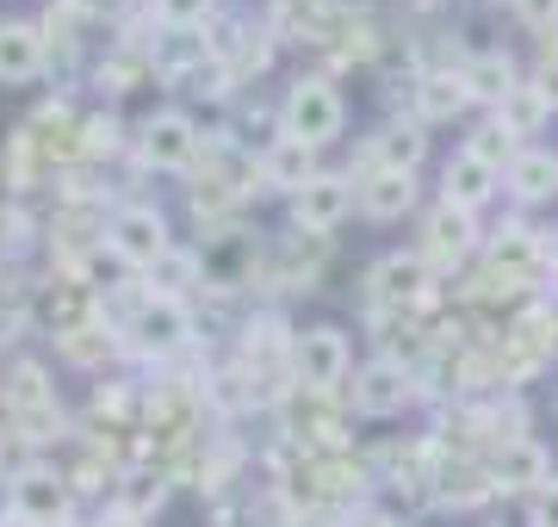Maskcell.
I'll return each mask as SVG.
<instances>
[{"instance_id":"21","label":"cell","mask_w":558,"mask_h":527,"mask_svg":"<svg viewBox=\"0 0 558 527\" xmlns=\"http://www.w3.org/2000/svg\"><path fill=\"white\" fill-rule=\"evenodd\" d=\"M490 119H497L509 137H539V131L553 124V100H546V87H539L534 75H521V82L490 106Z\"/></svg>"},{"instance_id":"24","label":"cell","mask_w":558,"mask_h":527,"mask_svg":"<svg viewBox=\"0 0 558 527\" xmlns=\"http://www.w3.org/2000/svg\"><path fill=\"white\" fill-rule=\"evenodd\" d=\"M149 285H156L161 298H186V292H205V255L199 248H168V255H161L156 267H149Z\"/></svg>"},{"instance_id":"15","label":"cell","mask_w":558,"mask_h":527,"mask_svg":"<svg viewBox=\"0 0 558 527\" xmlns=\"http://www.w3.org/2000/svg\"><path fill=\"white\" fill-rule=\"evenodd\" d=\"M502 186H509V199L515 205H553L558 199V149L527 143L515 162L502 168Z\"/></svg>"},{"instance_id":"6","label":"cell","mask_w":558,"mask_h":527,"mask_svg":"<svg viewBox=\"0 0 558 527\" xmlns=\"http://www.w3.org/2000/svg\"><path fill=\"white\" fill-rule=\"evenodd\" d=\"M106 248H112V261L124 267V273H149V267L174 248V236H168V218H161L156 205H119L112 218H106Z\"/></svg>"},{"instance_id":"14","label":"cell","mask_w":558,"mask_h":527,"mask_svg":"<svg viewBox=\"0 0 558 527\" xmlns=\"http://www.w3.org/2000/svg\"><path fill=\"white\" fill-rule=\"evenodd\" d=\"M497 193H502V174L490 162H478V156L453 149V156L440 162V199L459 205V211H484Z\"/></svg>"},{"instance_id":"22","label":"cell","mask_w":558,"mask_h":527,"mask_svg":"<svg viewBox=\"0 0 558 527\" xmlns=\"http://www.w3.org/2000/svg\"><path fill=\"white\" fill-rule=\"evenodd\" d=\"M459 75H465V87H472V100H484V106H497L509 87L521 82V69H515V57L509 50H465V62H459Z\"/></svg>"},{"instance_id":"28","label":"cell","mask_w":558,"mask_h":527,"mask_svg":"<svg viewBox=\"0 0 558 527\" xmlns=\"http://www.w3.org/2000/svg\"><path fill=\"white\" fill-rule=\"evenodd\" d=\"M156 25H205L218 13V0H149Z\"/></svg>"},{"instance_id":"8","label":"cell","mask_w":558,"mask_h":527,"mask_svg":"<svg viewBox=\"0 0 558 527\" xmlns=\"http://www.w3.org/2000/svg\"><path fill=\"white\" fill-rule=\"evenodd\" d=\"M472 248H478V223H472V211H459V205L440 199L435 211L422 218V243H416V255H422L428 267H435V280H447L453 267L472 261Z\"/></svg>"},{"instance_id":"30","label":"cell","mask_w":558,"mask_h":527,"mask_svg":"<svg viewBox=\"0 0 558 527\" xmlns=\"http://www.w3.org/2000/svg\"><path fill=\"white\" fill-rule=\"evenodd\" d=\"M527 527H558V478L539 497H527Z\"/></svg>"},{"instance_id":"35","label":"cell","mask_w":558,"mask_h":527,"mask_svg":"<svg viewBox=\"0 0 558 527\" xmlns=\"http://www.w3.org/2000/svg\"><path fill=\"white\" fill-rule=\"evenodd\" d=\"M553 428H558V391H553Z\"/></svg>"},{"instance_id":"20","label":"cell","mask_w":558,"mask_h":527,"mask_svg":"<svg viewBox=\"0 0 558 527\" xmlns=\"http://www.w3.org/2000/svg\"><path fill=\"white\" fill-rule=\"evenodd\" d=\"M416 199H422L416 174H398V168H379V174H366V181H360V211H366L373 223L410 218V211H416Z\"/></svg>"},{"instance_id":"33","label":"cell","mask_w":558,"mask_h":527,"mask_svg":"<svg viewBox=\"0 0 558 527\" xmlns=\"http://www.w3.org/2000/svg\"><path fill=\"white\" fill-rule=\"evenodd\" d=\"M534 82L546 87V100H553V112H558V62H546V69H534Z\"/></svg>"},{"instance_id":"4","label":"cell","mask_w":558,"mask_h":527,"mask_svg":"<svg viewBox=\"0 0 558 527\" xmlns=\"http://www.w3.org/2000/svg\"><path fill=\"white\" fill-rule=\"evenodd\" d=\"M292 372L299 391H348L354 379V342L341 323H304L292 342Z\"/></svg>"},{"instance_id":"17","label":"cell","mask_w":558,"mask_h":527,"mask_svg":"<svg viewBox=\"0 0 558 527\" xmlns=\"http://www.w3.org/2000/svg\"><path fill=\"white\" fill-rule=\"evenodd\" d=\"M260 174H267V186L274 193H304V186L317 181L323 168H317V149L311 143H299V137H267V149H260Z\"/></svg>"},{"instance_id":"16","label":"cell","mask_w":558,"mask_h":527,"mask_svg":"<svg viewBox=\"0 0 558 527\" xmlns=\"http://www.w3.org/2000/svg\"><path fill=\"white\" fill-rule=\"evenodd\" d=\"M119 329L106 323V317H94V310H87V317H75V323H62L57 329V354L69 366H81V372H94V366H106L112 360V354H119Z\"/></svg>"},{"instance_id":"11","label":"cell","mask_w":558,"mask_h":527,"mask_svg":"<svg viewBox=\"0 0 558 527\" xmlns=\"http://www.w3.org/2000/svg\"><path fill=\"white\" fill-rule=\"evenodd\" d=\"M490 478H497V497H539L553 485V453L539 434H521L490 453Z\"/></svg>"},{"instance_id":"31","label":"cell","mask_w":558,"mask_h":527,"mask_svg":"<svg viewBox=\"0 0 558 527\" xmlns=\"http://www.w3.org/2000/svg\"><path fill=\"white\" fill-rule=\"evenodd\" d=\"M341 527H403V522L391 515V508L366 503V508H348V515H341Z\"/></svg>"},{"instance_id":"29","label":"cell","mask_w":558,"mask_h":527,"mask_svg":"<svg viewBox=\"0 0 558 527\" xmlns=\"http://www.w3.org/2000/svg\"><path fill=\"white\" fill-rule=\"evenodd\" d=\"M32 230H38V223H32V211H25V205H7V211H0V243H7V248L38 243Z\"/></svg>"},{"instance_id":"3","label":"cell","mask_w":558,"mask_h":527,"mask_svg":"<svg viewBox=\"0 0 558 527\" xmlns=\"http://www.w3.org/2000/svg\"><path fill=\"white\" fill-rule=\"evenodd\" d=\"M416 397H428V391H422V372L385 360V354L354 366V379H348V409L366 416V422H391V416H403Z\"/></svg>"},{"instance_id":"26","label":"cell","mask_w":558,"mask_h":527,"mask_svg":"<svg viewBox=\"0 0 558 527\" xmlns=\"http://www.w3.org/2000/svg\"><path fill=\"white\" fill-rule=\"evenodd\" d=\"M124 143H131V137H124L119 112H81V162H87V168H106Z\"/></svg>"},{"instance_id":"1","label":"cell","mask_w":558,"mask_h":527,"mask_svg":"<svg viewBox=\"0 0 558 527\" xmlns=\"http://www.w3.org/2000/svg\"><path fill=\"white\" fill-rule=\"evenodd\" d=\"M0 416L20 434L25 446H50L62 434V404L50 385V366L44 360H13L7 366V391H0Z\"/></svg>"},{"instance_id":"27","label":"cell","mask_w":558,"mask_h":527,"mask_svg":"<svg viewBox=\"0 0 558 527\" xmlns=\"http://www.w3.org/2000/svg\"><path fill=\"white\" fill-rule=\"evenodd\" d=\"M459 149H465V156H478V162H490V168L502 174V168L515 162V156L527 149V143H521V137H509V131H502L497 119H478V124H472V137L459 143Z\"/></svg>"},{"instance_id":"10","label":"cell","mask_w":558,"mask_h":527,"mask_svg":"<svg viewBox=\"0 0 558 527\" xmlns=\"http://www.w3.org/2000/svg\"><path fill=\"white\" fill-rule=\"evenodd\" d=\"M69 503H75V490H69V471L57 466H32L7 478V508H20L38 527H69Z\"/></svg>"},{"instance_id":"2","label":"cell","mask_w":558,"mask_h":527,"mask_svg":"<svg viewBox=\"0 0 558 527\" xmlns=\"http://www.w3.org/2000/svg\"><path fill=\"white\" fill-rule=\"evenodd\" d=\"M348 131V100L329 75H299L279 100V137H299L311 149H329V143Z\"/></svg>"},{"instance_id":"25","label":"cell","mask_w":558,"mask_h":527,"mask_svg":"<svg viewBox=\"0 0 558 527\" xmlns=\"http://www.w3.org/2000/svg\"><path fill=\"white\" fill-rule=\"evenodd\" d=\"M168 485H174V478H168L161 466H137V471H124V485L112 490V503L131 508L137 522H156V508L168 503Z\"/></svg>"},{"instance_id":"5","label":"cell","mask_w":558,"mask_h":527,"mask_svg":"<svg viewBox=\"0 0 558 527\" xmlns=\"http://www.w3.org/2000/svg\"><path fill=\"white\" fill-rule=\"evenodd\" d=\"M199 143H205V124L180 106H156L143 112L137 131H131V149H137L143 168H193L199 162Z\"/></svg>"},{"instance_id":"12","label":"cell","mask_w":558,"mask_h":527,"mask_svg":"<svg viewBox=\"0 0 558 527\" xmlns=\"http://www.w3.org/2000/svg\"><path fill=\"white\" fill-rule=\"evenodd\" d=\"M50 69V38L38 20H0V87H25Z\"/></svg>"},{"instance_id":"32","label":"cell","mask_w":558,"mask_h":527,"mask_svg":"<svg viewBox=\"0 0 558 527\" xmlns=\"http://www.w3.org/2000/svg\"><path fill=\"white\" fill-rule=\"evenodd\" d=\"M94 527H149V522H137V515H131V508H119V503H106V515Z\"/></svg>"},{"instance_id":"36","label":"cell","mask_w":558,"mask_h":527,"mask_svg":"<svg viewBox=\"0 0 558 527\" xmlns=\"http://www.w3.org/2000/svg\"><path fill=\"white\" fill-rule=\"evenodd\" d=\"M553 267H558V236H553Z\"/></svg>"},{"instance_id":"7","label":"cell","mask_w":558,"mask_h":527,"mask_svg":"<svg viewBox=\"0 0 558 527\" xmlns=\"http://www.w3.org/2000/svg\"><path fill=\"white\" fill-rule=\"evenodd\" d=\"M149 62H156V82H193V75H205L218 62L211 20L205 25H156L149 32Z\"/></svg>"},{"instance_id":"19","label":"cell","mask_w":558,"mask_h":527,"mask_svg":"<svg viewBox=\"0 0 558 527\" xmlns=\"http://www.w3.org/2000/svg\"><path fill=\"white\" fill-rule=\"evenodd\" d=\"M25 124H32V137H38L44 162H62V168L81 162V112L69 100H44Z\"/></svg>"},{"instance_id":"37","label":"cell","mask_w":558,"mask_h":527,"mask_svg":"<svg viewBox=\"0 0 558 527\" xmlns=\"http://www.w3.org/2000/svg\"><path fill=\"white\" fill-rule=\"evenodd\" d=\"M223 527H230V522H223Z\"/></svg>"},{"instance_id":"9","label":"cell","mask_w":558,"mask_h":527,"mask_svg":"<svg viewBox=\"0 0 558 527\" xmlns=\"http://www.w3.org/2000/svg\"><path fill=\"white\" fill-rule=\"evenodd\" d=\"M360 205V186L348 181V174H329L323 168L317 181L304 186V193H292V230H311V236H336L341 223H348V211Z\"/></svg>"},{"instance_id":"18","label":"cell","mask_w":558,"mask_h":527,"mask_svg":"<svg viewBox=\"0 0 558 527\" xmlns=\"http://www.w3.org/2000/svg\"><path fill=\"white\" fill-rule=\"evenodd\" d=\"M484 503H497L490 459H447L435 478V508H484Z\"/></svg>"},{"instance_id":"23","label":"cell","mask_w":558,"mask_h":527,"mask_svg":"<svg viewBox=\"0 0 558 527\" xmlns=\"http://www.w3.org/2000/svg\"><path fill=\"white\" fill-rule=\"evenodd\" d=\"M38 174H44V149H38V137H32V124H20L13 137L0 143V186H7L13 199H25V193L38 186Z\"/></svg>"},{"instance_id":"13","label":"cell","mask_w":558,"mask_h":527,"mask_svg":"<svg viewBox=\"0 0 558 527\" xmlns=\"http://www.w3.org/2000/svg\"><path fill=\"white\" fill-rule=\"evenodd\" d=\"M465 106H472V87H465L459 69H416V82H410V119L453 124Z\"/></svg>"},{"instance_id":"34","label":"cell","mask_w":558,"mask_h":527,"mask_svg":"<svg viewBox=\"0 0 558 527\" xmlns=\"http://www.w3.org/2000/svg\"><path fill=\"white\" fill-rule=\"evenodd\" d=\"M0 527H38V522H25L20 508H0Z\"/></svg>"}]
</instances>
